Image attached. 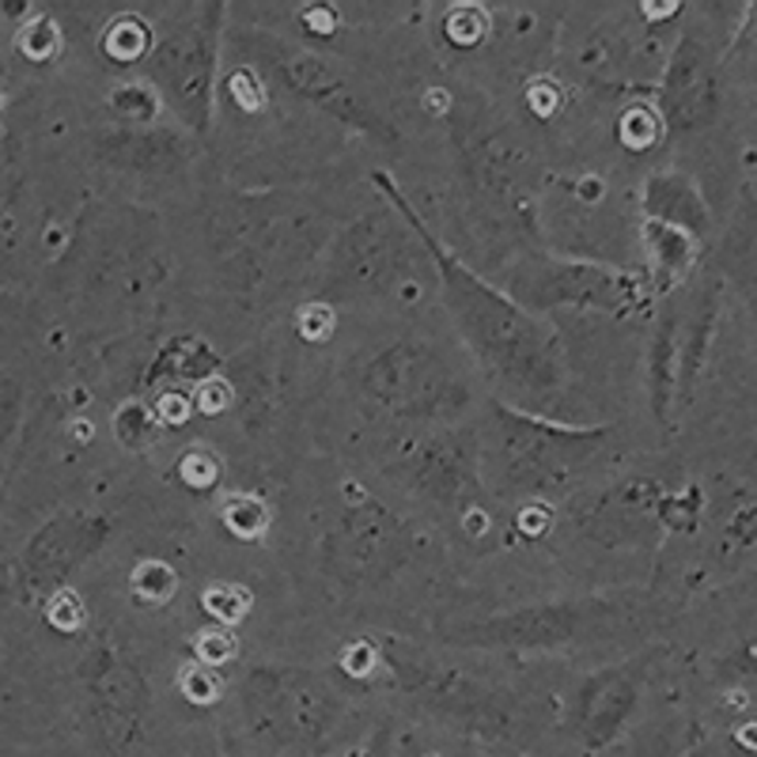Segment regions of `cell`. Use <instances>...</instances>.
<instances>
[{
  "instance_id": "cell-7",
  "label": "cell",
  "mask_w": 757,
  "mask_h": 757,
  "mask_svg": "<svg viewBox=\"0 0 757 757\" xmlns=\"http://www.w3.org/2000/svg\"><path fill=\"white\" fill-rule=\"evenodd\" d=\"M413 527L371 496L345 500L318 545L322 569L345 587H379L413 561Z\"/></svg>"
},
{
  "instance_id": "cell-21",
  "label": "cell",
  "mask_w": 757,
  "mask_h": 757,
  "mask_svg": "<svg viewBox=\"0 0 757 757\" xmlns=\"http://www.w3.org/2000/svg\"><path fill=\"white\" fill-rule=\"evenodd\" d=\"M171 587H175V576H171V569H163V564L148 561L141 569L133 572V591L141 598H152V603H163V598H171Z\"/></svg>"
},
{
  "instance_id": "cell-22",
  "label": "cell",
  "mask_w": 757,
  "mask_h": 757,
  "mask_svg": "<svg viewBox=\"0 0 757 757\" xmlns=\"http://www.w3.org/2000/svg\"><path fill=\"white\" fill-rule=\"evenodd\" d=\"M179 474H182V482L194 485V489H208V485H216V477H220V463H216L208 451H190V455L179 463Z\"/></svg>"
},
{
  "instance_id": "cell-9",
  "label": "cell",
  "mask_w": 757,
  "mask_h": 757,
  "mask_svg": "<svg viewBox=\"0 0 757 757\" xmlns=\"http://www.w3.org/2000/svg\"><path fill=\"white\" fill-rule=\"evenodd\" d=\"M508 284V295L530 315H545L556 307L629 315L644 300L640 284L629 273L598 266L591 258H527L523 266L511 269Z\"/></svg>"
},
{
  "instance_id": "cell-6",
  "label": "cell",
  "mask_w": 757,
  "mask_h": 757,
  "mask_svg": "<svg viewBox=\"0 0 757 757\" xmlns=\"http://www.w3.org/2000/svg\"><path fill=\"white\" fill-rule=\"evenodd\" d=\"M235 46L242 50V57H247L250 65L269 73V80L281 84V88L295 95V99L326 110L329 118H337L342 126L364 133L368 141H379V144L398 141L394 121L382 115L360 88H353L322 54H311V50L295 46V42L281 39V34H273V31H242L239 39H235Z\"/></svg>"
},
{
  "instance_id": "cell-4",
  "label": "cell",
  "mask_w": 757,
  "mask_h": 757,
  "mask_svg": "<svg viewBox=\"0 0 757 757\" xmlns=\"http://www.w3.org/2000/svg\"><path fill=\"white\" fill-rule=\"evenodd\" d=\"M360 390L387 417L409 424H451L474 405L469 376L421 337H398L364 364Z\"/></svg>"
},
{
  "instance_id": "cell-25",
  "label": "cell",
  "mask_w": 757,
  "mask_h": 757,
  "mask_svg": "<svg viewBox=\"0 0 757 757\" xmlns=\"http://www.w3.org/2000/svg\"><path fill=\"white\" fill-rule=\"evenodd\" d=\"M738 743H743V746H750V750H757V724H746V727H738Z\"/></svg>"
},
{
  "instance_id": "cell-13",
  "label": "cell",
  "mask_w": 757,
  "mask_h": 757,
  "mask_svg": "<svg viewBox=\"0 0 757 757\" xmlns=\"http://www.w3.org/2000/svg\"><path fill=\"white\" fill-rule=\"evenodd\" d=\"M99 155L107 167L118 171H175L190 160V148L182 137L167 133V129H148V126H121L99 137Z\"/></svg>"
},
{
  "instance_id": "cell-14",
  "label": "cell",
  "mask_w": 757,
  "mask_h": 757,
  "mask_svg": "<svg viewBox=\"0 0 757 757\" xmlns=\"http://www.w3.org/2000/svg\"><path fill=\"white\" fill-rule=\"evenodd\" d=\"M220 368V356L213 345L197 342V337H175L167 349H160L155 364L148 368V382H167V387H182V382H202Z\"/></svg>"
},
{
  "instance_id": "cell-18",
  "label": "cell",
  "mask_w": 757,
  "mask_h": 757,
  "mask_svg": "<svg viewBox=\"0 0 757 757\" xmlns=\"http://www.w3.org/2000/svg\"><path fill=\"white\" fill-rule=\"evenodd\" d=\"M115 429H118V440L126 443V447H148V443L155 440V417L148 413L144 405H126L118 413Z\"/></svg>"
},
{
  "instance_id": "cell-24",
  "label": "cell",
  "mask_w": 757,
  "mask_h": 757,
  "mask_svg": "<svg viewBox=\"0 0 757 757\" xmlns=\"http://www.w3.org/2000/svg\"><path fill=\"white\" fill-rule=\"evenodd\" d=\"M621 137L632 148H648L651 141H656V118H651L648 110H629L621 121Z\"/></svg>"
},
{
  "instance_id": "cell-10",
  "label": "cell",
  "mask_w": 757,
  "mask_h": 757,
  "mask_svg": "<svg viewBox=\"0 0 757 757\" xmlns=\"http://www.w3.org/2000/svg\"><path fill=\"white\" fill-rule=\"evenodd\" d=\"M455 152H458V171L466 179V194L474 197L477 213L489 216L493 224H504V231L516 228V220L527 213L523 197V163L504 141V133L482 126V118L458 110L455 118Z\"/></svg>"
},
{
  "instance_id": "cell-8",
  "label": "cell",
  "mask_w": 757,
  "mask_h": 757,
  "mask_svg": "<svg viewBox=\"0 0 757 757\" xmlns=\"http://www.w3.org/2000/svg\"><path fill=\"white\" fill-rule=\"evenodd\" d=\"M387 474L398 477L405 493L455 516H474L485 500L482 443L451 424L398 443L387 458Z\"/></svg>"
},
{
  "instance_id": "cell-3",
  "label": "cell",
  "mask_w": 757,
  "mask_h": 757,
  "mask_svg": "<svg viewBox=\"0 0 757 757\" xmlns=\"http://www.w3.org/2000/svg\"><path fill=\"white\" fill-rule=\"evenodd\" d=\"M224 12V4H182L163 20L148 50V84L194 137H208L213 129Z\"/></svg>"
},
{
  "instance_id": "cell-5",
  "label": "cell",
  "mask_w": 757,
  "mask_h": 757,
  "mask_svg": "<svg viewBox=\"0 0 757 757\" xmlns=\"http://www.w3.org/2000/svg\"><path fill=\"white\" fill-rule=\"evenodd\" d=\"M625 625V606L614 598H545L516 610L455 621L436 629L443 644L482 651H572Z\"/></svg>"
},
{
  "instance_id": "cell-19",
  "label": "cell",
  "mask_w": 757,
  "mask_h": 757,
  "mask_svg": "<svg viewBox=\"0 0 757 757\" xmlns=\"http://www.w3.org/2000/svg\"><path fill=\"white\" fill-rule=\"evenodd\" d=\"M57 46H61V39H57V23L54 20H46V15H39V20H31L28 28H23L20 34V50L28 57L34 61H42V57H54L57 54Z\"/></svg>"
},
{
  "instance_id": "cell-1",
  "label": "cell",
  "mask_w": 757,
  "mask_h": 757,
  "mask_svg": "<svg viewBox=\"0 0 757 757\" xmlns=\"http://www.w3.org/2000/svg\"><path fill=\"white\" fill-rule=\"evenodd\" d=\"M376 186L387 197V205L409 224V231L421 239L424 255L432 258V269L440 273L443 303H447L474 360L485 368V376L500 382L519 402H553L564 390L561 334L542 315H530L527 307H519L508 292L489 284L447 242L436 239L429 220H421V213L405 202V194L387 175H376Z\"/></svg>"
},
{
  "instance_id": "cell-11",
  "label": "cell",
  "mask_w": 757,
  "mask_h": 757,
  "mask_svg": "<svg viewBox=\"0 0 757 757\" xmlns=\"http://www.w3.org/2000/svg\"><path fill=\"white\" fill-rule=\"evenodd\" d=\"M409 231L402 216L368 213L329 250L326 284L334 295L387 292L409 262Z\"/></svg>"
},
{
  "instance_id": "cell-16",
  "label": "cell",
  "mask_w": 757,
  "mask_h": 757,
  "mask_svg": "<svg viewBox=\"0 0 757 757\" xmlns=\"http://www.w3.org/2000/svg\"><path fill=\"white\" fill-rule=\"evenodd\" d=\"M110 107L126 118V126H148V121L160 115L163 102L152 84H121V88L110 95Z\"/></svg>"
},
{
  "instance_id": "cell-17",
  "label": "cell",
  "mask_w": 757,
  "mask_h": 757,
  "mask_svg": "<svg viewBox=\"0 0 757 757\" xmlns=\"http://www.w3.org/2000/svg\"><path fill=\"white\" fill-rule=\"evenodd\" d=\"M485 31H489V15L482 12V8H451L447 12V42L451 46H477V42L485 39Z\"/></svg>"
},
{
  "instance_id": "cell-15",
  "label": "cell",
  "mask_w": 757,
  "mask_h": 757,
  "mask_svg": "<svg viewBox=\"0 0 757 757\" xmlns=\"http://www.w3.org/2000/svg\"><path fill=\"white\" fill-rule=\"evenodd\" d=\"M102 50L115 61H141L152 50V34L141 20H115L110 31L102 34Z\"/></svg>"
},
{
  "instance_id": "cell-23",
  "label": "cell",
  "mask_w": 757,
  "mask_h": 757,
  "mask_svg": "<svg viewBox=\"0 0 757 757\" xmlns=\"http://www.w3.org/2000/svg\"><path fill=\"white\" fill-rule=\"evenodd\" d=\"M46 614H50V621H54L57 629H76V625L84 621V606H80V598H76L73 591H57V595L46 603Z\"/></svg>"
},
{
  "instance_id": "cell-12",
  "label": "cell",
  "mask_w": 757,
  "mask_h": 757,
  "mask_svg": "<svg viewBox=\"0 0 757 757\" xmlns=\"http://www.w3.org/2000/svg\"><path fill=\"white\" fill-rule=\"evenodd\" d=\"M110 523L95 511H68L50 519L28 542L20 556V572L31 595H46V603L65 591L73 572H80L95 553L107 545Z\"/></svg>"
},
{
  "instance_id": "cell-20",
  "label": "cell",
  "mask_w": 757,
  "mask_h": 757,
  "mask_svg": "<svg viewBox=\"0 0 757 757\" xmlns=\"http://www.w3.org/2000/svg\"><path fill=\"white\" fill-rule=\"evenodd\" d=\"M224 519H228V527L235 530V534H242V538L262 534V527H266L262 504H255L250 496H231L228 508H224Z\"/></svg>"
},
{
  "instance_id": "cell-2",
  "label": "cell",
  "mask_w": 757,
  "mask_h": 757,
  "mask_svg": "<svg viewBox=\"0 0 757 757\" xmlns=\"http://www.w3.org/2000/svg\"><path fill=\"white\" fill-rule=\"evenodd\" d=\"M610 429L564 424L542 409L508 405L493 398L485 409L482 463H489L508 493H561L606 447Z\"/></svg>"
}]
</instances>
